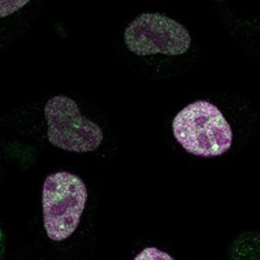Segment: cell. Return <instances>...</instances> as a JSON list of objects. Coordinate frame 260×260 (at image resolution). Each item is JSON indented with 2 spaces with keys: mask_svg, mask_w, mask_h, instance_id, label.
Wrapping results in <instances>:
<instances>
[{
  "mask_svg": "<svg viewBox=\"0 0 260 260\" xmlns=\"http://www.w3.org/2000/svg\"><path fill=\"white\" fill-rule=\"evenodd\" d=\"M136 260H145V259H157V260H161V259H166V260H173L175 257L171 256V255H168L167 252L164 251H160V250H157L156 247H147L145 248L142 252H139L138 255H137L136 257H134Z\"/></svg>",
  "mask_w": 260,
  "mask_h": 260,
  "instance_id": "8992f818",
  "label": "cell"
},
{
  "mask_svg": "<svg viewBox=\"0 0 260 260\" xmlns=\"http://www.w3.org/2000/svg\"><path fill=\"white\" fill-rule=\"evenodd\" d=\"M125 45L138 56L168 55L178 56L187 52L191 37L185 26L160 13H142L125 30Z\"/></svg>",
  "mask_w": 260,
  "mask_h": 260,
  "instance_id": "277c9868",
  "label": "cell"
},
{
  "mask_svg": "<svg viewBox=\"0 0 260 260\" xmlns=\"http://www.w3.org/2000/svg\"><path fill=\"white\" fill-rule=\"evenodd\" d=\"M87 187L78 176L71 172H56L47 176L43 183V222L48 238L67 240L76 232L81 221Z\"/></svg>",
  "mask_w": 260,
  "mask_h": 260,
  "instance_id": "7a4b0ae2",
  "label": "cell"
},
{
  "mask_svg": "<svg viewBox=\"0 0 260 260\" xmlns=\"http://www.w3.org/2000/svg\"><path fill=\"white\" fill-rule=\"evenodd\" d=\"M176 141L187 152L213 157L231 150L233 132L221 111L207 101H197L178 112L172 124Z\"/></svg>",
  "mask_w": 260,
  "mask_h": 260,
  "instance_id": "6da1fadb",
  "label": "cell"
},
{
  "mask_svg": "<svg viewBox=\"0 0 260 260\" xmlns=\"http://www.w3.org/2000/svg\"><path fill=\"white\" fill-rule=\"evenodd\" d=\"M48 142L71 152H91L103 142V130L89 118L83 117L80 107L64 95L51 98L46 103Z\"/></svg>",
  "mask_w": 260,
  "mask_h": 260,
  "instance_id": "3957f363",
  "label": "cell"
},
{
  "mask_svg": "<svg viewBox=\"0 0 260 260\" xmlns=\"http://www.w3.org/2000/svg\"><path fill=\"white\" fill-rule=\"evenodd\" d=\"M29 3V0H2L0 2V17H7V16L15 13L17 9L22 8Z\"/></svg>",
  "mask_w": 260,
  "mask_h": 260,
  "instance_id": "5b68a950",
  "label": "cell"
}]
</instances>
